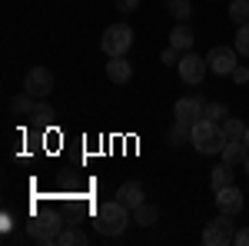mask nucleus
I'll return each mask as SVG.
<instances>
[{"instance_id": "obj_1", "label": "nucleus", "mask_w": 249, "mask_h": 246, "mask_svg": "<svg viewBox=\"0 0 249 246\" xmlns=\"http://www.w3.org/2000/svg\"><path fill=\"white\" fill-rule=\"evenodd\" d=\"M93 227L103 233V236H120L126 223H133V209L126 207V203H120V200H107V203H100L93 213Z\"/></svg>"}, {"instance_id": "obj_2", "label": "nucleus", "mask_w": 249, "mask_h": 246, "mask_svg": "<svg viewBox=\"0 0 249 246\" xmlns=\"http://www.w3.org/2000/svg\"><path fill=\"white\" fill-rule=\"evenodd\" d=\"M193 147L199 153H223V143H226V133H223V127L216 123V120H196L193 123V133H190Z\"/></svg>"}, {"instance_id": "obj_3", "label": "nucleus", "mask_w": 249, "mask_h": 246, "mask_svg": "<svg viewBox=\"0 0 249 246\" xmlns=\"http://www.w3.org/2000/svg\"><path fill=\"white\" fill-rule=\"evenodd\" d=\"M130 47H133V30H130L126 23H113V27H107L103 37H100V50H103L107 57H126Z\"/></svg>"}, {"instance_id": "obj_4", "label": "nucleus", "mask_w": 249, "mask_h": 246, "mask_svg": "<svg viewBox=\"0 0 249 246\" xmlns=\"http://www.w3.org/2000/svg\"><path fill=\"white\" fill-rule=\"evenodd\" d=\"M232 240H236V227H232L230 213H219V216L210 220L206 229H203V243L206 246H230Z\"/></svg>"}, {"instance_id": "obj_5", "label": "nucleus", "mask_w": 249, "mask_h": 246, "mask_svg": "<svg viewBox=\"0 0 249 246\" xmlns=\"http://www.w3.org/2000/svg\"><path fill=\"white\" fill-rule=\"evenodd\" d=\"M23 90L34 96V100H47L50 90H53V74H50L47 67H34V70L27 74V80H23Z\"/></svg>"}, {"instance_id": "obj_6", "label": "nucleus", "mask_w": 249, "mask_h": 246, "mask_svg": "<svg viewBox=\"0 0 249 246\" xmlns=\"http://www.w3.org/2000/svg\"><path fill=\"white\" fill-rule=\"evenodd\" d=\"M27 236L37 240V243H57L60 236V216H37L34 223H27Z\"/></svg>"}, {"instance_id": "obj_7", "label": "nucleus", "mask_w": 249, "mask_h": 246, "mask_svg": "<svg viewBox=\"0 0 249 246\" xmlns=\"http://www.w3.org/2000/svg\"><path fill=\"white\" fill-rule=\"evenodd\" d=\"M176 67H179V80H183V83H190V87H196V83L203 80V74H206V67H210V63L199 57V54L186 50V54L179 57V63H176Z\"/></svg>"}, {"instance_id": "obj_8", "label": "nucleus", "mask_w": 249, "mask_h": 246, "mask_svg": "<svg viewBox=\"0 0 249 246\" xmlns=\"http://www.w3.org/2000/svg\"><path fill=\"white\" fill-rule=\"evenodd\" d=\"M173 116L179 120V123H196V120H203L206 116V103H203V96H179L176 100V107H173Z\"/></svg>"}, {"instance_id": "obj_9", "label": "nucleus", "mask_w": 249, "mask_h": 246, "mask_svg": "<svg viewBox=\"0 0 249 246\" xmlns=\"http://www.w3.org/2000/svg\"><path fill=\"white\" fill-rule=\"evenodd\" d=\"M236 57H239V50H236V47H213L210 57H206V63H210L213 74L226 76V74L236 70Z\"/></svg>"}, {"instance_id": "obj_10", "label": "nucleus", "mask_w": 249, "mask_h": 246, "mask_svg": "<svg viewBox=\"0 0 249 246\" xmlns=\"http://www.w3.org/2000/svg\"><path fill=\"white\" fill-rule=\"evenodd\" d=\"M243 189L236 187H226V189H216V207H219V213H230V216H236L239 209H243Z\"/></svg>"}, {"instance_id": "obj_11", "label": "nucleus", "mask_w": 249, "mask_h": 246, "mask_svg": "<svg viewBox=\"0 0 249 246\" xmlns=\"http://www.w3.org/2000/svg\"><path fill=\"white\" fill-rule=\"evenodd\" d=\"M107 76L113 83H130L133 80V67L126 63V57H110L107 60Z\"/></svg>"}, {"instance_id": "obj_12", "label": "nucleus", "mask_w": 249, "mask_h": 246, "mask_svg": "<svg viewBox=\"0 0 249 246\" xmlns=\"http://www.w3.org/2000/svg\"><path fill=\"white\" fill-rule=\"evenodd\" d=\"M116 200H120V203H126L130 209L140 207V203H146V200H143V187H140L136 180H130V183H123V187L116 189Z\"/></svg>"}, {"instance_id": "obj_13", "label": "nucleus", "mask_w": 249, "mask_h": 246, "mask_svg": "<svg viewBox=\"0 0 249 246\" xmlns=\"http://www.w3.org/2000/svg\"><path fill=\"white\" fill-rule=\"evenodd\" d=\"M193 40H196V34H193L186 23H176L173 27V34H170V47H176V50H193Z\"/></svg>"}, {"instance_id": "obj_14", "label": "nucleus", "mask_w": 249, "mask_h": 246, "mask_svg": "<svg viewBox=\"0 0 249 246\" xmlns=\"http://www.w3.org/2000/svg\"><path fill=\"white\" fill-rule=\"evenodd\" d=\"M246 156H249L246 140H226V143H223V160H226V163L236 167V163H243Z\"/></svg>"}, {"instance_id": "obj_15", "label": "nucleus", "mask_w": 249, "mask_h": 246, "mask_svg": "<svg viewBox=\"0 0 249 246\" xmlns=\"http://www.w3.org/2000/svg\"><path fill=\"white\" fill-rule=\"evenodd\" d=\"M210 183H213V189H226V187H232V163H219L216 170L210 173Z\"/></svg>"}, {"instance_id": "obj_16", "label": "nucleus", "mask_w": 249, "mask_h": 246, "mask_svg": "<svg viewBox=\"0 0 249 246\" xmlns=\"http://www.w3.org/2000/svg\"><path fill=\"white\" fill-rule=\"evenodd\" d=\"M156 220H160V209L156 207H150V203L133 207V223H140V227H153Z\"/></svg>"}, {"instance_id": "obj_17", "label": "nucleus", "mask_w": 249, "mask_h": 246, "mask_svg": "<svg viewBox=\"0 0 249 246\" xmlns=\"http://www.w3.org/2000/svg\"><path fill=\"white\" fill-rule=\"evenodd\" d=\"M57 243H60V246H87V243H90V236H87V233H83V229L70 227V229H60Z\"/></svg>"}, {"instance_id": "obj_18", "label": "nucleus", "mask_w": 249, "mask_h": 246, "mask_svg": "<svg viewBox=\"0 0 249 246\" xmlns=\"http://www.w3.org/2000/svg\"><path fill=\"white\" fill-rule=\"evenodd\" d=\"M219 127H223V133H226V140H243V136H246V123L236 120V116H226Z\"/></svg>"}, {"instance_id": "obj_19", "label": "nucleus", "mask_w": 249, "mask_h": 246, "mask_svg": "<svg viewBox=\"0 0 249 246\" xmlns=\"http://www.w3.org/2000/svg\"><path fill=\"white\" fill-rule=\"evenodd\" d=\"M34 107H37V100L27 94V90H23L20 96H14V103H10V110H14L17 116H30V110H34Z\"/></svg>"}, {"instance_id": "obj_20", "label": "nucleus", "mask_w": 249, "mask_h": 246, "mask_svg": "<svg viewBox=\"0 0 249 246\" xmlns=\"http://www.w3.org/2000/svg\"><path fill=\"white\" fill-rule=\"evenodd\" d=\"M230 20L236 23V27L249 23V0H232V7H230Z\"/></svg>"}, {"instance_id": "obj_21", "label": "nucleus", "mask_w": 249, "mask_h": 246, "mask_svg": "<svg viewBox=\"0 0 249 246\" xmlns=\"http://www.w3.org/2000/svg\"><path fill=\"white\" fill-rule=\"evenodd\" d=\"M170 14L176 17V23H186L193 17V3L190 0H170Z\"/></svg>"}, {"instance_id": "obj_22", "label": "nucleus", "mask_w": 249, "mask_h": 246, "mask_svg": "<svg viewBox=\"0 0 249 246\" xmlns=\"http://www.w3.org/2000/svg\"><path fill=\"white\" fill-rule=\"evenodd\" d=\"M232 47L239 50V57H249V23L236 27V40H232Z\"/></svg>"}, {"instance_id": "obj_23", "label": "nucleus", "mask_w": 249, "mask_h": 246, "mask_svg": "<svg viewBox=\"0 0 249 246\" xmlns=\"http://www.w3.org/2000/svg\"><path fill=\"white\" fill-rule=\"evenodd\" d=\"M30 116H34V123H37V127H43V123H50V120H53V107H50V103H37V107L30 110Z\"/></svg>"}, {"instance_id": "obj_24", "label": "nucleus", "mask_w": 249, "mask_h": 246, "mask_svg": "<svg viewBox=\"0 0 249 246\" xmlns=\"http://www.w3.org/2000/svg\"><path fill=\"white\" fill-rule=\"evenodd\" d=\"M190 133H193L190 123H179V120H176V123L170 127V143H176V147H179V143H183V140H186Z\"/></svg>"}, {"instance_id": "obj_25", "label": "nucleus", "mask_w": 249, "mask_h": 246, "mask_svg": "<svg viewBox=\"0 0 249 246\" xmlns=\"http://www.w3.org/2000/svg\"><path fill=\"white\" fill-rule=\"evenodd\" d=\"M226 116H230L226 103H206V120H216V123H223Z\"/></svg>"}, {"instance_id": "obj_26", "label": "nucleus", "mask_w": 249, "mask_h": 246, "mask_svg": "<svg viewBox=\"0 0 249 246\" xmlns=\"http://www.w3.org/2000/svg\"><path fill=\"white\" fill-rule=\"evenodd\" d=\"M160 60H163L166 67H176V63H179V50H176V47H166V50L160 54Z\"/></svg>"}, {"instance_id": "obj_27", "label": "nucleus", "mask_w": 249, "mask_h": 246, "mask_svg": "<svg viewBox=\"0 0 249 246\" xmlns=\"http://www.w3.org/2000/svg\"><path fill=\"white\" fill-rule=\"evenodd\" d=\"M232 80H236V83H249V67L236 63V70H232Z\"/></svg>"}, {"instance_id": "obj_28", "label": "nucleus", "mask_w": 249, "mask_h": 246, "mask_svg": "<svg viewBox=\"0 0 249 246\" xmlns=\"http://www.w3.org/2000/svg\"><path fill=\"white\" fill-rule=\"evenodd\" d=\"M140 7V0H116V10H123V14H130Z\"/></svg>"}, {"instance_id": "obj_29", "label": "nucleus", "mask_w": 249, "mask_h": 246, "mask_svg": "<svg viewBox=\"0 0 249 246\" xmlns=\"http://www.w3.org/2000/svg\"><path fill=\"white\" fill-rule=\"evenodd\" d=\"M236 246H249V227L246 229H236V240H232Z\"/></svg>"}, {"instance_id": "obj_30", "label": "nucleus", "mask_w": 249, "mask_h": 246, "mask_svg": "<svg viewBox=\"0 0 249 246\" xmlns=\"http://www.w3.org/2000/svg\"><path fill=\"white\" fill-rule=\"evenodd\" d=\"M243 167H246V173H249V156H246V160H243Z\"/></svg>"}, {"instance_id": "obj_31", "label": "nucleus", "mask_w": 249, "mask_h": 246, "mask_svg": "<svg viewBox=\"0 0 249 246\" xmlns=\"http://www.w3.org/2000/svg\"><path fill=\"white\" fill-rule=\"evenodd\" d=\"M243 140H246V147H249V127H246V136H243Z\"/></svg>"}]
</instances>
